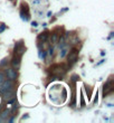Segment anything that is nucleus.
<instances>
[{
	"mask_svg": "<svg viewBox=\"0 0 114 123\" xmlns=\"http://www.w3.org/2000/svg\"><path fill=\"white\" fill-rule=\"evenodd\" d=\"M66 69H67V67L64 64H55L50 67V73L56 77H62L65 75Z\"/></svg>",
	"mask_w": 114,
	"mask_h": 123,
	"instance_id": "nucleus-1",
	"label": "nucleus"
},
{
	"mask_svg": "<svg viewBox=\"0 0 114 123\" xmlns=\"http://www.w3.org/2000/svg\"><path fill=\"white\" fill-rule=\"evenodd\" d=\"M5 76H6L8 80L10 81H16L17 77H18V74L17 72L15 71V68H7L5 69Z\"/></svg>",
	"mask_w": 114,
	"mask_h": 123,
	"instance_id": "nucleus-2",
	"label": "nucleus"
},
{
	"mask_svg": "<svg viewBox=\"0 0 114 123\" xmlns=\"http://www.w3.org/2000/svg\"><path fill=\"white\" fill-rule=\"evenodd\" d=\"M13 90V83L12 81H10V80H5V81L1 83V88H0V91L1 93H5V92H8V91H11Z\"/></svg>",
	"mask_w": 114,
	"mask_h": 123,
	"instance_id": "nucleus-3",
	"label": "nucleus"
},
{
	"mask_svg": "<svg viewBox=\"0 0 114 123\" xmlns=\"http://www.w3.org/2000/svg\"><path fill=\"white\" fill-rule=\"evenodd\" d=\"M113 92V81L110 80L108 82H106L104 85H103V95L106 96L108 94L112 93Z\"/></svg>",
	"mask_w": 114,
	"mask_h": 123,
	"instance_id": "nucleus-4",
	"label": "nucleus"
},
{
	"mask_svg": "<svg viewBox=\"0 0 114 123\" xmlns=\"http://www.w3.org/2000/svg\"><path fill=\"white\" fill-rule=\"evenodd\" d=\"M78 57V50L76 48H73L71 52L68 53V55H67V59H68V63L73 64V63H75L76 59Z\"/></svg>",
	"mask_w": 114,
	"mask_h": 123,
	"instance_id": "nucleus-5",
	"label": "nucleus"
},
{
	"mask_svg": "<svg viewBox=\"0 0 114 123\" xmlns=\"http://www.w3.org/2000/svg\"><path fill=\"white\" fill-rule=\"evenodd\" d=\"M21 56H18L16 54H13V57H12V61H11V65H12V68H18L20 67V63H21Z\"/></svg>",
	"mask_w": 114,
	"mask_h": 123,
	"instance_id": "nucleus-6",
	"label": "nucleus"
},
{
	"mask_svg": "<svg viewBox=\"0 0 114 123\" xmlns=\"http://www.w3.org/2000/svg\"><path fill=\"white\" fill-rule=\"evenodd\" d=\"M3 94H5V100H7V101H9V100H11V98H13V97H16V94H15V91H13V90L5 92Z\"/></svg>",
	"mask_w": 114,
	"mask_h": 123,
	"instance_id": "nucleus-7",
	"label": "nucleus"
},
{
	"mask_svg": "<svg viewBox=\"0 0 114 123\" xmlns=\"http://www.w3.org/2000/svg\"><path fill=\"white\" fill-rule=\"evenodd\" d=\"M47 38H48V32L47 31L42 32V34H40V35L38 36V39L40 40V42H42V43H45L46 40H47Z\"/></svg>",
	"mask_w": 114,
	"mask_h": 123,
	"instance_id": "nucleus-8",
	"label": "nucleus"
},
{
	"mask_svg": "<svg viewBox=\"0 0 114 123\" xmlns=\"http://www.w3.org/2000/svg\"><path fill=\"white\" fill-rule=\"evenodd\" d=\"M9 114H10L9 110H5V111H2V112L0 113V117H1L2 120H5V119H7V117H9Z\"/></svg>",
	"mask_w": 114,
	"mask_h": 123,
	"instance_id": "nucleus-9",
	"label": "nucleus"
},
{
	"mask_svg": "<svg viewBox=\"0 0 114 123\" xmlns=\"http://www.w3.org/2000/svg\"><path fill=\"white\" fill-rule=\"evenodd\" d=\"M9 64V61L8 58H2L0 62V67H7V65Z\"/></svg>",
	"mask_w": 114,
	"mask_h": 123,
	"instance_id": "nucleus-10",
	"label": "nucleus"
},
{
	"mask_svg": "<svg viewBox=\"0 0 114 123\" xmlns=\"http://www.w3.org/2000/svg\"><path fill=\"white\" fill-rule=\"evenodd\" d=\"M62 49V52H60V57L62 58H64L66 56V53H67V48H65V47H63V48H60Z\"/></svg>",
	"mask_w": 114,
	"mask_h": 123,
	"instance_id": "nucleus-11",
	"label": "nucleus"
},
{
	"mask_svg": "<svg viewBox=\"0 0 114 123\" xmlns=\"http://www.w3.org/2000/svg\"><path fill=\"white\" fill-rule=\"evenodd\" d=\"M6 28H7V26H6V25H5L3 23L0 24V34L5 31V30H6Z\"/></svg>",
	"mask_w": 114,
	"mask_h": 123,
	"instance_id": "nucleus-12",
	"label": "nucleus"
},
{
	"mask_svg": "<svg viewBox=\"0 0 114 123\" xmlns=\"http://www.w3.org/2000/svg\"><path fill=\"white\" fill-rule=\"evenodd\" d=\"M57 38H58V35H57L56 32H54V34H53V37H52V42L53 43H56V42H57Z\"/></svg>",
	"mask_w": 114,
	"mask_h": 123,
	"instance_id": "nucleus-13",
	"label": "nucleus"
},
{
	"mask_svg": "<svg viewBox=\"0 0 114 123\" xmlns=\"http://www.w3.org/2000/svg\"><path fill=\"white\" fill-rule=\"evenodd\" d=\"M5 80H6V76H5V74H3V73H0V84H1V83H2Z\"/></svg>",
	"mask_w": 114,
	"mask_h": 123,
	"instance_id": "nucleus-14",
	"label": "nucleus"
},
{
	"mask_svg": "<svg viewBox=\"0 0 114 123\" xmlns=\"http://www.w3.org/2000/svg\"><path fill=\"white\" fill-rule=\"evenodd\" d=\"M31 26H33V27H35V28H36V27L38 26V24H37V21H33V23H31Z\"/></svg>",
	"mask_w": 114,
	"mask_h": 123,
	"instance_id": "nucleus-15",
	"label": "nucleus"
},
{
	"mask_svg": "<svg viewBox=\"0 0 114 123\" xmlns=\"http://www.w3.org/2000/svg\"><path fill=\"white\" fill-rule=\"evenodd\" d=\"M0 109H1V107H0Z\"/></svg>",
	"mask_w": 114,
	"mask_h": 123,
	"instance_id": "nucleus-16",
	"label": "nucleus"
}]
</instances>
